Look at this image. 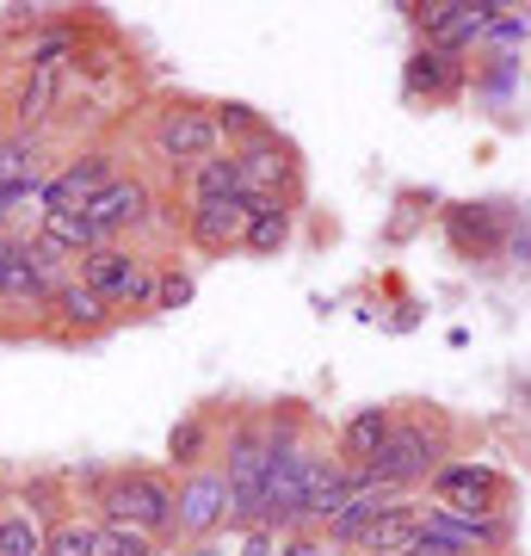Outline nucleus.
Returning <instances> with one entry per match:
<instances>
[{
  "mask_svg": "<svg viewBox=\"0 0 531 556\" xmlns=\"http://www.w3.org/2000/svg\"><path fill=\"white\" fill-rule=\"evenodd\" d=\"M439 457H445V439H439V427H427V420H395L390 439H383V445H377V457L365 464V477L402 495V489H414V482L433 477Z\"/></svg>",
  "mask_w": 531,
  "mask_h": 556,
  "instance_id": "obj_1",
  "label": "nucleus"
},
{
  "mask_svg": "<svg viewBox=\"0 0 531 556\" xmlns=\"http://www.w3.org/2000/svg\"><path fill=\"white\" fill-rule=\"evenodd\" d=\"M99 514H105V526H137L149 538L174 532V489L149 470H118L99 489Z\"/></svg>",
  "mask_w": 531,
  "mask_h": 556,
  "instance_id": "obj_2",
  "label": "nucleus"
},
{
  "mask_svg": "<svg viewBox=\"0 0 531 556\" xmlns=\"http://www.w3.org/2000/svg\"><path fill=\"white\" fill-rule=\"evenodd\" d=\"M80 285L93 291L99 303H130V309H155V285H161V266H149L142 254L130 248H93L80 260Z\"/></svg>",
  "mask_w": 531,
  "mask_h": 556,
  "instance_id": "obj_3",
  "label": "nucleus"
},
{
  "mask_svg": "<svg viewBox=\"0 0 531 556\" xmlns=\"http://www.w3.org/2000/svg\"><path fill=\"white\" fill-rule=\"evenodd\" d=\"M266 470H273V439L260 433V427H236V439H229V470H223L229 507H236L229 519L266 526Z\"/></svg>",
  "mask_w": 531,
  "mask_h": 556,
  "instance_id": "obj_4",
  "label": "nucleus"
},
{
  "mask_svg": "<svg viewBox=\"0 0 531 556\" xmlns=\"http://www.w3.org/2000/svg\"><path fill=\"white\" fill-rule=\"evenodd\" d=\"M217 118L211 112H192V105H174V112H161L155 118V155L167 161V167H186L192 174L198 161L217 155Z\"/></svg>",
  "mask_w": 531,
  "mask_h": 556,
  "instance_id": "obj_5",
  "label": "nucleus"
},
{
  "mask_svg": "<svg viewBox=\"0 0 531 556\" xmlns=\"http://www.w3.org/2000/svg\"><path fill=\"white\" fill-rule=\"evenodd\" d=\"M112 179H118V155L112 149H87L56 179H43V211H87Z\"/></svg>",
  "mask_w": 531,
  "mask_h": 556,
  "instance_id": "obj_6",
  "label": "nucleus"
},
{
  "mask_svg": "<svg viewBox=\"0 0 531 556\" xmlns=\"http://www.w3.org/2000/svg\"><path fill=\"white\" fill-rule=\"evenodd\" d=\"M229 514H236V507H229L223 470H192V477L179 482V495H174V532L179 538H211Z\"/></svg>",
  "mask_w": 531,
  "mask_h": 556,
  "instance_id": "obj_7",
  "label": "nucleus"
},
{
  "mask_svg": "<svg viewBox=\"0 0 531 556\" xmlns=\"http://www.w3.org/2000/svg\"><path fill=\"white\" fill-rule=\"evenodd\" d=\"M433 495L445 514H501V501H507V482L482 470V464H439L433 470Z\"/></svg>",
  "mask_w": 531,
  "mask_h": 556,
  "instance_id": "obj_8",
  "label": "nucleus"
},
{
  "mask_svg": "<svg viewBox=\"0 0 531 556\" xmlns=\"http://www.w3.org/2000/svg\"><path fill=\"white\" fill-rule=\"evenodd\" d=\"M229 155H236L241 199H285L296 161H291V149H285L278 137H254V142H241V149H229Z\"/></svg>",
  "mask_w": 531,
  "mask_h": 556,
  "instance_id": "obj_9",
  "label": "nucleus"
},
{
  "mask_svg": "<svg viewBox=\"0 0 531 556\" xmlns=\"http://www.w3.org/2000/svg\"><path fill=\"white\" fill-rule=\"evenodd\" d=\"M395 507H402V495H395V489H383V482H371L365 470H358L353 501H346V507H340V514L321 526V538H328V544H358V538L371 532L383 514H395Z\"/></svg>",
  "mask_w": 531,
  "mask_h": 556,
  "instance_id": "obj_10",
  "label": "nucleus"
},
{
  "mask_svg": "<svg viewBox=\"0 0 531 556\" xmlns=\"http://www.w3.org/2000/svg\"><path fill=\"white\" fill-rule=\"evenodd\" d=\"M353 482H358V470H346V464H328V457L315 452V470H309V489H303V507H296V532L303 526H328V519L353 501Z\"/></svg>",
  "mask_w": 531,
  "mask_h": 556,
  "instance_id": "obj_11",
  "label": "nucleus"
},
{
  "mask_svg": "<svg viewBox=\"0 0 531 556\" xmlns=\"http://www.w3.org/2000/svg\"><path fill=\"white\" fill-rule=\"evenodd\" d=\"M149 204H155V199H149V186H142V179H124V174H118L93 204H87V211H80V217H87L99 236L112 241L118 229H137V223L149 217Z\"/></svg>",
  "mask_w": 531,
  "mask_h": 556,
  "instance_id": "obj_12",
  "label": "nucleus"
},
{
  "mask_svg": "<svg viewBox=\"0 0 531 556\" xmlns=\"http://www.w3.org/2000/svg\"><path fill=\"white\" fill-rule=\"evenodd\" d=\"M402 80H408L414 100H420V93H427V100H452L457 87H464V62H457L452 50H439V43H420L408 56V75Z\"/></svg>",
  "mask_w": 531,
  "mask_h": 556,
  "instance_id": "obj_13",
  "label": "nucleus"
},
{
  "mask_svg": "<svg viewBox=\"0 0 531 556\" xmlns=\"http://www.w3.org/2000/svg\"><path fill=\"white\" fill-rule=\"evenodd\" d=\"M241 229H248V199H223V204H192V217H186V236L198 241V248H211V254H223V248H236Z\"/></svg>",
  "mask_w": 531,
  "mask_h": 556,
  "instance_id": "obj_14",
  "label": "nucleus"
},
{
  "mask_svg": "<svg viewBox=\"0 0 531 556\" xmlns=\"http://www.w3.org/2000/svg\"><path fill=\"white\" fill-rule=\"evenodd\" d=\"M445 229L464 254H494L501 229H507V211L501 204H457V211H445Z\"/></svg>",
  "mask_w": 531,
  "mask_h": 556,
  "instance_id": "obj_15",
  "label": "nucleus"
},
{
  "mask_svg": "<svg viewBox=\"0 0 531 556\" xmlns=\"http://www.w3.org/2000/svg\"><path fill=\"white\" fill-rule=\"evenodd\" d=\"M38 241H43V248H56L62 260H87L93 248H112L93 223L80 217V211H43V217H38Z\"/></svg>",
  "mask_w": 531,
  "mask_h": 556,
  "instance_id": "obj_16",
  "label": "nucleus"
},
{
  "mask_svg": "<svg viewBox=\"0 0 531 556\" xmlns=\"http://www.w3.org/2000/svg\"><path fill=\"white\" fill-rule=\"evenodd\" d=\"M390 427H395L390 408H358V415L340 427V464H346V470H365L377 457V445L390 439Z\"/></svg>",
  "mask_w": 531,
  "mask_h": 556,
  "instance_id": "obj_17",
  "label": "nucleus"
},
{
  "mask_svg": "<svg viewBox=\"0 0 531 556\" xmlns=\"http://www.w3.org/2000/svg\"><path fill=\"white\" fill-rule=\"evenodd\" d=\"M285 241H291V204L285 199H248L241 248H248V254H278Z\"/></svg>",
  "mask_w": 531,
  "mask_h": 556,
  "instance_id": "obj_18",
  "label": "nucleus"
},
{
  "mask_svg": "<svg viewBox=\"0 0 531 556\" xmlns=\"http://www.w3.org/2000/svg\"><path fill=\"white\" fill-rule=\"evenodd\" d=\"M414 538H420V514H414L408 501H402L395 514H383L371 532L358 538V556H408V551H414Z\"/></svg>",
  "mask_w": 531,
  "mask_h": 556,
  "instance_id": "obj_19",
  "label": "nucleus"
},
{
  "mask_svg": "<svg viewBox=\"0 0 531 556\" xmlns=\"http://www.w3.org/2000/svg\"><path fill=\"white\" fill-rule=\"evenodd\" d=\"M50 309H56L62 328H80V334H93V328H105V321H112V303H99L80 278H62L56 298H50Z\"/></svg>",
  "mask_w": 531,
  "mask_h": 556,
  "instance_id": "obj_20",
  "label": "nucleus"
},
{
  "mask_svg": "<svg viewBox=\"0 0 531 556\" xmlns=\"http://www.w3.org/2000/svg\"><path fill=\"white\" fill-rule=\"evenodd\" d=\"M186 199H192V204H223V199H241L236 155H211V161H198L192 174H186Z\"/></svg>",
  "mask_w": 531,
  "mask_h": 556,
  "instance_id": "obj_21",
  "label": "nucleus"
},
{
  "mask_svg": "<svg viewBox=\"0 0 531 556\" xmlns=\"http://www.w3.org/2000/svg\"><path fill=\"white\" fill-rule=\"evenodd\" d=\"M38 174V130H13L0 137V192H13L20 179Z\"/></svg>",
  "mask_w": 531,
  "mask_h": 556,
  "instance_id": "obj_22",
  "label": "nucleus"
},
{
  "mask_svg": "<svg viewBox=\"0 0 531 556\" xmlns=\"http://www.w3.org/2000/svg\"><path fill=\"white\" fill-rule=\"evenodd\" d=\"M43 556H99V526H87V519H56L43 532Z\"/></svg>",
  "mask_w": 531,
  "mask_h": 556,
  "instance_id": "obj_23",
  "label": "nucleus"
},
{
  "mask_svg": "<svg viewBox=\"0 0 531 556\" xmlns=\"http://www.w3.org/2000/svg\"><path fill=\"white\" fill-rule=\"evenodd\" d=\"M0 556H43V526L25 507L0 514Z\"/></svg>",
  "mask_w": 531,
  "mask_h": 556,
  "instance_id": "obj_24",
  "label": "nucleus"
},
{
  "mask_svg": "<svg viewBox=\"0 0 531 556\" xmlns=\"http://www.w3.org/2000/svg\"><path fill=\"white\" fill-rule=\"evenodd\" d=\"M50 105H56V75L31 68V80H25V93H20V130H38L50 118Z\"/></svg>",
  "mask_w": 531,
  "mask_h": 556,
  "instance_id": "obj_25",
  "label": "nucleus"
},
{
  "mask_svg": "<svg viewBox=\"0 0 531 556\" xmlns=\"http://www.w3.org/2000/svg\"><path fill=\"white\" fill-rule=\"evenodd\" d=\"M99 556H155V538L137 526H99Z\"/></svg>",
  "mask_w": 531,
  "mask_h": 556,
  "instance_id": "obj_26",
  "label": "nucleus"
},
{
  "mask_svg": "<svg viewBox=\"0 0 531 556\" xmlns=\"http://www.w3.org/2000/svg\"><path fill=\"white\" fill-rule=\"evenodd\" d=\"M68 50H75V31H68V25H50V31L31 38V68H50V75H56Z\"/></svg>",
  "mask_w": 531,
  "mask_h": 556,
  "instance_id": "obj_27",
  "label": "nucleus"
},
{
  "mask_svg": "<svg viewBox=\"0 0 531 556\" xmlns=\"http://www.w3.org/2000/svg\"><path fill=\"white\" fill-rule=\"evenodd\" d=\"M204 420H179L174 427V439H167V457H174V464H186V470H198V464H204Z\"/></svg>",
  "mask_w": 531,
  "mask_h": 556,
  "instance_id": "obj_28",
  "label": "nucleus"
},
{
  "mask_svg": "<svg viewBox=\"0 0 531 556\" xmlns=\"http://www.w3.org/2000/svg\"><path fill=\"white\" fill-rule=\"evenodd\" d=\"M25 204H38L43 211V167L31 179H20L13 192H0V217H25Z\"/></svg>",
  "mask_w": 531,
  "mask_h": 556,
  "instance_id": "obj_29",
  "label": "nucleus"
},
{
  "mask_svg": "<svg viewBox=\"0 0 531 556\" xmlns=\"http://www.w3.org/2000/svg\"><path fill=\"white\" fill-rule=\"evenodd\" d=\"M229 130H236L241 142L266 137V130H260V118H254V112H248V105H223V112H217V137H229Z\"/></svg>",
  "mask_w": 531,
  "mask_h": 556,
  "instance_id": "obj_30",
  "label": "nucleus"
},
{
  "mask_svg": "<svg viewBox=\"0 0 531 556\" xmlns=\"http://www.w3.org/2000/svg\"><path fill=\"white\" fill-rule=\"evenodd\" d=\"M179 303H192V278L186 273H161V285H155V309H179Z\"/></svg>",
  "mask_w": 531,
  "mask_h": 556,
  "instance_id": "obj_31",
  "label": "nucleus"
},
{
  "mask_svg": "<svg viewBox=\"0 0 531 556\" xmlns=\"http://www.w3.org/2000/svg\"><path fill=\"white\" fill-rule=\"evenodd\" d=\"M241 556H273V526H248V544Z\"/></svg>",
  "mask_w": 531,
  "mask_h": 556,
  "instance_id": "obj_32",
  "label": "nucleus"
},
{
  "mask_svg": "<svg viewBox=\"0 0 531 556\" xmlns=\"http://www.w3.org/2000/svg\"><path fill=\"white\" fill-rule=\"evenodd\" d=\"M285 556H321V538H309V532L291 538V544H285Z\"/></svg>",
  "mask_w": 531,
  "mask_h": 556,
  "instance_id": "obj_33",
  "label": "nucleus"
},
{
  "mask_svg": "<svg viewBox=\"0 0 531 556\" xmlns=\"http://www.w3.org/2000/svg\"><path fill=\"white\" fill-rule=\"evenodd\" d=\"M186 556H217V551H211V544H198V551H186Z\"/></svg>",
  "mask_w": 531,
  "mask_h": 556,
  "instance_id": "obj_34",
  "label": "nucleus"
}]
</instances>
